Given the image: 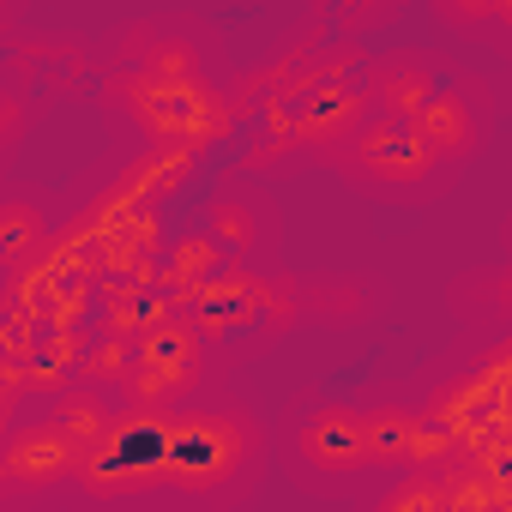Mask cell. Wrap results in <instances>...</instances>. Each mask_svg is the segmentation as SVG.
<instances>
[{"mask_svg":"<svg viewBox=\"0 0 512 512\" xmlns=\"http://www.w3.org/2000/svg\"><path fill=\"white\" fill-rule=\"evenodd\" d=\"M380 512H440V476H428V470H410L386 500H380Z\"/></svg>","mask_w":512,"mask_h":512,"instance_id":"cell-21","label":"cell"},{"mask_svg":"<svg viewBox=\"0 0 512 512\" xmlns=\"http://www.w3.org/2000/svg\"><path fill=\"white\" fill-rule=\"evenodd\" d=\"M338 163L356 175V181H374V187H398V193H410V187H428L434 181V157L416 145V133L410 127H398V121H362L344 145H338Z\"/></svg>","mask_w":512,"mask_h":512,"instance_id":"cell-6","label":"cell"},{"mask_svg":"<svg viewBox=\"0 0 512 512\" xmlns=\"http://www.w3.org/2000/svg\"><path fill=\"white\" fill-rule=\"evenodd\" d=\"M199 169V151H181V145H151L127 175H115L109 187H103V199L91 205V217H85V229H103V223H121V217H133V211H157V199L163 193H175V187H187V175Z\"/></svg>","mask_w":512,"mask_h":512,"instance_id":"cell-7","label":"cell"},{"mask_svg":"<svg viewBox=\"0 0 512 512\" xmlns=\"http://www.w3.org/2000/svg\"><path fill=\"white\" fill-rule=\"evenodd\" d=\"M217 272H223V247L211 235H175L163 247V260H157V290L175 296V290H193V284H205Z\"/></svg>","mask_w":512,"mask_h":512,"instance_id":"cell-15","label":"cell"},{"mask_svg":"<svg viewBox=\"0 0 512 512\" xmlns=\"http://www.w3.org/2000/svg\"><path fill=\"white\" fill-rule=\"evenodd\" d=\"M169 464V410H115L109 434L79 458V488L91 500L157 494Z\"/></svg>","mask_w":512,"mask_h":512,"instance_id":"cell-3","label":"cell"},{"mask_svg":"<svg viewBox=\"0 0 512 512\" xmlns=\"http://www.w3.org/2000/svg\"><path fill=\"white\" fill-rule=\"evenodd\" d=\"M79 446L43 416V422H13V434L0 440V482L7 488H55V482H73L79 476Z\"/></svg>","mask_w":512,"mask_h":512,"instance_id":"cell-9","label":"cell"},{"mask_svg":"<svg viewBox=\"0 0 512 512\" xmlns=\"http://www.w3.org/2000/svg\"><path fill=\"white\" fill-rule=\"evenodd\" d=\"M175 320L163 290H133V284H97V338H145L151 326Z\"/></svg>","mask_w":512,"mask_h":512,"instance_id":"cell-12","label":"cell"},{"mask_svg":"<svg viewBox=\"0 0 512 512\" xmlns=\"http://www.w3.org/2000/svg\"><path fill=\"white\" fill-rule=\"evenodd\" d=\"M0 488H7V482H0Z\"/></svg>","mask_w":512,"mask_h":512,"instance_id":"cell-24","label":"cell"},{"mask_svg":"<svg viewBox=\"0 0 512 512\" xmlns=\"http://www.w3.org/2000/svg\"><path fill=\"white\" fill-rule=\"evenodd\" d=\"M253 452H260V428H253L241 410H169L163 488L217 494L253 464Z\"/></svg>","mask_w":512,"mask_h":512,"instance_id":"cell-2","label":"cell"},{"mask_svg":"<svg viewBox=\"0 0 512 512\" xmlns=\"http://www.w3.org/2000/svg\"><path fill=\"white\" fill-rule=\"evenodd\" d=\"M362 434H368V464L434 470V464L458 458V440H452L440 422H428L422 410H398V404L362 410Z\"/></svg>","mask_w":512,"mask_h":512,"instance_id":"cell-8","label":"cell"},{"mask_svg":"<svg viewBox=\"0 0 512 512\" xmlns=\"http://www.w3.org/2000/svg\"><path fill=\"white\" fill-rule=\"evenodd\" d=\"M19 127H25V109H19L13 97H0V145H13V139H19Z\"/></svg>","mask_w":512,"mask_h":512,"instance_id":"cell-23","label":"cell"},{"mask_svg":"<svg viewBox=\"0 0 512 512\" xmlns=\"http://www.w3.org/2000/svg\"><path fill=\"white\" fill-rule=\"evenodd\" d=\"M205 235H211L217 247H235V253H247L253 241H260V217H253V205H247V199H235V193H223V199H211V217H205Z\"/></svg>","mask_w":512,"mask_h":512,"instance_id":"cell-19","label":"cell"},{"mask_svg":"<svg viewBox=\"0 0 512 512\" xmlns=\"http://www.w3.org/2000/svg\"><path fill=\"white\" fill-rule=\"evenodd\" d=\"M205 374V338L175 314L133 338V374H127V410H181Z\"/></svg>","mask_w":512,"mask_h":512,"instance_id":"cell-4","label":"cell"},{"mask_svg":"<svg viewBox=\"0 0 512 512\" xmlns=\"http://www.w3.org/2000/svg\"><path fill=\"white\" fill-rule=\"evenodd\" d=\"M127 374H133V338H97V344H85L73 380L103 392V386H127Z\"/></svg>","mask_w":512,"mask_h":512,"instance_id":"cell-18","label":"cell"},{"mask_svg":"<svg viewBox=\"0 0 512 512\" xmlns=\"http://www.w3.org/2000/svg\"><path fill=\"white\" fill-rule=\"evenodd\" d=\"M410 133H416V145H422L434 163L470 157V151L482 145V121H476V109L464 103V91H434V97L416 109Z\"/></svg>","mask_w":512,"mask_h":512,"instance_id":"cell-11","label":"cell"},{"mask_svg":"<svg viewBox=\"0 0 512 512\" xmlns=\"http://www.w3.org/2000/svg\"><path fill=\"white\" fill-rule=\"evenodd\" d=\"M49 217L31 205V199H7L0 205V266H7V278L31 272L43 253H49Z\"/></svg>","mask_w":512,"mask_h":512,"instance_id":"cell-14","label":"cell"},{"mask_svg":"<svg viewBox=\"0 0 512 512\" xmlns=\"http://www.w3.org/2000/svg\"><path fill=\"white\" fill-rule=\"evenodd\" d=\"M109 103L127 109L157 145H181V151H199V157H205V145L229 139L235 109H241L229 91H217L205 79L199 85H163V79H145V73H115Z\"/></svg>","mask_w":512,"mask_h":512,"instance_id":"cell-1","label":"cell"},{"mask_svg":"<svg viewBox=\"0 0 512 512\" xmlns=\"http://www.w3.org/2000/svg\"><path fill=\"white\" fill-rule=\"evenodd\" d=\"M49 422L79 446V452H91L103 434H109V422H115V404H109V392H97V386H67L61 398H55V410H49Z\"/></svg>","mask_w":512,"mask_h":512,"instance_id":"cell-16","label":"cell"},{"mask_svg":"<svg viewBox=\"0 0 512 512\" xmlns=\"http://www.w3.org/2000/svg\"><path fill=\"white\" fill-rule=\"evenodd\" d=\"M272 302H284V284L247 272V266H223L217 278H205V284L169 296V308H175L199 338H223V332H241V326H253V320H266Z\"/></svg>","mask_w":512,"mask_h":512,"instance_id":"cell-5","label":"cell"},{"mask_svg":"<svg viewBox=\"0 0 512 512\" xmlns=\"http://www.w3.org/2000/svg\"><path fill=\"white\" fill-rule=\"evenodd\" d=\"M139 73H145V79H163V85H199V79H205V73H199L193 43H181V37L151 43V49H145V61H139Z\"/></svg>","mask_w":512,"mask_h":512,"instance_id":"cell-20","label":"cell"},{"mask_svg":"<svg viewBox=\"0 0 512 512\" xmlns=\"http://www.w3.org/2000/svg\"><path fill=\"white\" fill-rule=\"evenodd\" d=\"M506 506H512V494H506L500 470L464 464V470L440 476V512H506Z\"/></svg>","mask_w":512,"mask_h":512,"instance_id":"cell-17","label":"cell"},{"mask_svg":"<svg viewBox=\"0 0 512 512\" xmlns=\"http://www.w3.org/2000/svg\"><path fill=\"white\" fill-rule=\"evenodd\" d=\"M296 452L314 464V470H362L368 464V434H362V410L350 404H326L302 422L296 434Z\"/></svg>","mask_w":512,"mask_h":512,"instance_id":"cell-10","label":"cell"},{"mask_svg":"<svg viewBox=\"0 0 512 512\" xmlns=\"http://www.w3.org/2000/svg\"><path fill=\"white\" fill-rule=\"evenodd\" d=\"M115 229L145 253V260H157V247H163V217H157V211H133V217H121Z\"/></svg>","mask_w":512,"mask_h":512,"instance_id":"cell-22","label":"cell"},{"mask_svg":"<svg viewBox=\"0 0 512 512\" xmlns=\"http://www.w3.org/2000/svg\"><path fill=\"white\" fill-rule=\"evenodd\" d=\"M374 109H380V121H398V127H410L416 121V109L434 97V73L422 67V61H380L374 73H368V91H362Z\"/></svg>","mask_w":512,"mask_h":512,"instance_id":"cell-13","label":"cell"}]
</instances>
